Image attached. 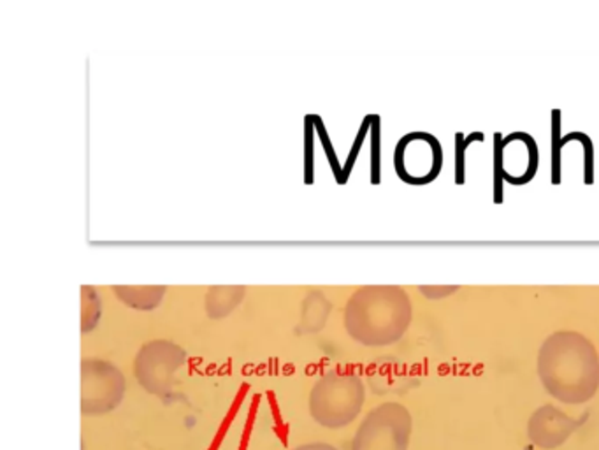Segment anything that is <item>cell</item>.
I'll return each mask as SVG.
<instances>
[{
  "instance_id": "6da1fadb",
  "label": "cell",
  "mask_w": 599,
  "mask_h": 450,
  "mask_svg": "<svg viewBox=\"0 0 599 450\" xmlns=\"http://www.w3.org/2000/svg\"><path fill=\"white\" fill-rule=\"evenodd\" d=\"M362 385L353 376H324L309 398L311 417L324 428L339 429L348 426L362 407Z\"/></svg>"
},
{
  "instance_id": "7a4b0ae2",
  "label": "cell",
  "mask_w": 599,
  "mask_h": 450,
  "mask_svg": "<svg viewBox=\"0 0 599 450\" xmlns=\"http://www.w3.org/2000/svg\"><path fill=\"white\" fill-rule=\"evenodd\" d=\"M396 171L410 185H427L434 182L443 166V148L427 132L407 134L396 148Z\"/></svg>"
},
{
  "instance_id": "3957f363",
  "label": "cell",
  "mask_w": 599,
  "mask_h": 450,
  "mask_svg": "<svg viewBox=\"0 0 599 450\" xmlns=\"http://www.w3.org/2000/svg\"><path fill=\"white\" fill-rule=\"evenodd\" d=\"M410 418L398 405H383L370 413L355 433L352 450H407Z\"/></svg>"
},
{
  "instance_id": "277c9868",
  "label": "cell",
  "mask_w": 599,
  "mask_h": 450,
  "mask_svg": "<svg viewBox=\"0 0 599 450\" xmlns=\"http://www.w3.org/2000/svg\"><path fill=\"white\" fill-rule=\"evenodd\" d=\"M123 378L106 363H83V415L112 412L123 398Z\"/></svg>"
},
{
  "instance_id": "5b68a950",
  "label": "cell",
  "mask_w": 599,
  "mask_h": 450,
  "mask_svg": "<svg viewBox=\"0 0 599 450\" xmlns=\"http://www.w3.org/2000/svg\"><path fill=\"white\" fill-rule=\"evenodd\" d=\"M182 361L183 354L180 348L167 343H153L139 354L136 375L151 394L164 396L171 391L173 374Z\"/></svg>"
},
{
  "instance_id": "8992f818",
  "label": "cell",
  "mask_w": 599,
  "mask_h": 450,
  "mask_svg": "<svg viewBox=\"0 0 599 450\" xmlns=\"http://www.w3.org/2000/svg\"><path fill=\"white\" fill-rule=\"evenodd\" d=\"M503 180L510 185H527L538 173L540 151L532 136L514 132L501 141Z\"/></svg>"
},
{
  "instance_id": "52a82bcc",
  "label": "cell",
  "mask_w": 599,
  "mask_h": 450,
  "mask_svg": "<svg viewBox=\"0 0 599 450\" xmlns=\"http://www.w3.org/2000/svg\"><path fill=\"white\" fill-rule=\"evenodd\" d=\"M569 141H580L584 147V184H595V145L584 132H571L561 138V112L552 110V185H561V151Z\"/></svg>"
},
{
  "instance_id": "ba28073f",
  "label": "cell",
  "mask_w": 599,
  "mask_h": 450,
  "mask_svg": "<svg viewBox=\"0 0 599 450\" xmlns=\"http://www.w3.org/2000/svg\"><path fill=\"white\" fill-rule=\"evenodd\" d=\"M484 141V132H471L469 136H464L462 132L455 134V185L466 184V150L471 147V143Z\"/></svg>"
},
{
  "instance_id": "9c48e42d",
  "label": "cell",
  "mask_w": 599,
  "mask_h": 450,
  "mask_svg": "<svg viewBox=\"0 0 599 450\" xmlns=\"http://www.w3.org/2000/svg\"><path fill=\"white\" fill-rule=\"evenodd\" d=\"M501 141L503 134L494 132V204H503L505 201V180H503V162H501Z\"/></svg>"
},
{
  "instance_id": "30bf717a",
  "label": "cell",
  "mask_w": 599,
  "mask_h": 450,
  "mask_svg": "<svg viewBox=\"0 0 599 450\" xmlns=\"http://www.w3.org/2000/svg\"><path fill=\"white\" fill-rule=\"evenodd\" d=\"M292 450H339L331 446V444H322V442H317V444H304V446H300L296 449Z\"/></svg>"
}]
</instances>
